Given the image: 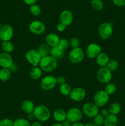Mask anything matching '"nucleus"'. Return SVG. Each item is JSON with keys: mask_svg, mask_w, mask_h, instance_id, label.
Listing matches in <instances>:
<instances>
[{"mask_svg": "<svg viewBox=\"0 0 125 126\" xmlns=\"http://www.w3.org/2000/svg\"><path fill=\"white\" fill-rule=\"evenodd\" d=\"M100 114L105 118V117H107V116H109V114H110V113H109V110L106 109V108H104V109L102 110L101 111H100Z\"/></svg>", "mask_w": 125, "mask_h": 126, "instance_id": "41", "label": "nucleus"}, {"mask_svg": "<svg viewBox=\"0 0 125 126\" xmlns=\"http://www.w3.org/2000/svg\"><path fill=\"white\" fill-rule=\"evenodd\" d=\"M109 96L104 90L98 91L94 95V103L99 108L105 107L109 100Z\"/></svg>", "mask_w": 125, "mask_h": 126, "instance_id": "4", "label": "nucleus"}, {"mask_svg": "<svg viewBox=\"0 0 125 126\" xmlns=\"http://www.w3.org/2000/svg\"><path fill=\"white\" fill-rule=\"evenodd\" d=\"M42 70L39 66L33 67L29 71V77L33 80H38L41 77Z\"/></svg>", "mask_w": 125, "mask_h": 126, "instance_id": "24", "label": "nucleus"}, {"mask_svg": "<svg viewBox=\"0 0 125 126\" xmlns=\"http://www.w3.org/2000/svg\"><path fill=\"white\" fill-rule=\"evenodd\" d=\"M13 36V29L9 24L4 25L0 30V39L3 41H11Z\"/></svg>", "mask_w": 125, "mask_h": 126, "instance_id": "12", "label": "nucleus"}, {"mask_svg": "<svg viewBox=\"0 0 125 126\" xmlns=\"http://www.w3.org/2000/svg\"><path fill=\"white\" fill-rule=\"evenodd\" d=\"M56 84L59 86H61V85L64 84L66 83V78L62 76H58L56 77Z\"/></svg>", "mask_w": 125, "mask_h": 126, "instance_id": "38", "label": "nucleus"}, {"mask_svg": "<svg viewBox=\"0 0 125 126\" xmlns=\"http://www.w3.org/2000/svg\"><path fill=\"white\" fill-rule=\"evenodd\" d=\"M50 47L48 46L45 43H41L38 47V49H37L38 52L39 53L40 55L42 58L45 57L50 55Z\"/></svg>", "mask_w": 125, "mask_h": 126, "instance_id": "23", "label": "nucleus"}, {"mask_svg": "<svg viewBox=\"0 0 125 126\" xmlns=\"http://www.w3.org/2000/svg\"><path fill=\"white\" fill-rule=\"evenodd\" d=\"M53 117L57 123H62L67 119V112L61 108H58L53 113Z\"/></svg>", "mask_w": 125, "mask_h": 126, "instance_id": "18", "label": "nucleus"}, {"mask_svg": "<svg viewBox=\"0 0 125 126\" xmlns=\"http://www.w3.org/2000/svg\"><path fill=\"white\" fill-rule=\"evenodd\" d=\"M85 126H96L93 123H88L85 124Z\"/></svg>", "mask_w": 125, "mask_h": 126, "instance_id": "48", "label": "nucleus"}, {"mask_svg": "<svg viewBox=\"0 0 125 126\" xmlns=\"http://www.w3.org/2000/svg\"><path fill=\"white\" fill-rule=\"evenodd\" d=\"M13 126H31V123L24 118H17L13 121Z\"/></svg>", "mask_w": 125, "mask_h": 126, "instance_id": "30", "label": "nucleus"}, {"mask_svg": "<svg viewBox=\"0 0 125 126\" xmlns=\"http://www.w3.org/2000/svg\"><path fill=\"white\" fill-rule=\"evenodd\" d=\"M29 11H30V13L33 16H38L40 14L42 11L40 6H39L38 4H34L30 6Z\"/></svg>", "mask_w": 125, "mask_h": 126, "instance_id": "32", "label": "nucleus"}, {"mask_svg": "<svg viewBox=\"0 0 125 126\" xmlns=\"http://www.w3.org/2000/svg\"><path fill=\"white\" fill-rule=\"evenodd\" d=\"M119 64L118 61H116V60H110L109 63L107 65L106 67L109 69L110 71H114L115 70H116L118 68Z\"/></svg>", "mask_w": 125, "mask_h": 126, "instance_id": "35", "label": "nucleus"}, {"mask_svg": "<svg viewBox=\"0 0 125 126\" xmlns=\"http://www.w3.org/2000/svg\"><path fill=\"white\" fill-rule=\"evenodd\" d=\"M101 52V47L96 43H91L86 49L85 54L87 57L90 59H96Z\"/></svg>", "mask_w": 125, "mask_h": 126, "instance_id": "13", "label": "nucleus"}, {"mask_svg": "<svg viewBox=\"0 0 125 126\" xmlns=\"http://www.w3.org/2000/svg\"><path fill=\"white\" fill-rule=\"evenodd\" d=\"M21 108L25 113L29 114L33 113L35 106H34V103L30 100H25L22 102Z\"/></svg>", "mask_w": 125, "mask_h": 126, "instance_id": "20", "label": "nucleus"}, {"mask_svg": "<svg viewBox=\"0 0 125 126\" xmlns=\"http://www.w3.org/2000/svg\"><path fill=\"white\" fill-rule=\"evenodd\" d=\"M104 91L107 92L109 95H113L116 92V87L115 84L112 83V82H109L105 85Z\"/></svg>", "mask_w": 125, "mask_h": 126, "instance_id": "31", "label": "nucleus"}, {"mask_svg": "<svg viewBox=\"0 0 125 126\" xmlns=\"http://www.w3.org/2000/svg\"><path fill=\"white\" fill-rule=\"evenodd\" d=\"M46 27L45 24L40 20H34L29 25V30L34 35H41L45 32Z\"/></svg>", "mask_w": 125, "mask_h": 126, "instance_id": "11", "label": "nucleus"}, {"mask_svg": "<svg viewBox=\"0 0 125 126\" xmlns=\"http://www.w3.org/2000/svg\"></svg>", "mask_w": 125, "mask_h": 126, "instance_id": "52", "label": "nucleus"}, {"mask_svg": "<svg viewBox=\"0 0 125 126\" xmlns=\"http://www.w3.org/2000/svg\"><path fill=\"white\" fill-rule=\"evenodd\" d=\"M83 118L82 111L77 107H72L70 108L67 112V119L72 123L80 122Z\"/></svg>", "mask_w": 125, "mask_h": 126, "instance_id": "10", "label": "nucleus"}, {"mask_svg": "<svg viewBox=\"0 0 125 126\" xmlns=\"http://www.w3.org/2000/svg\"><path fill=\"white\" fill-rule=\"evenodd\" d=\"M9 69L10 71H11V72H16V71L18 70V68L17 64H15V63H13L12 65L11 66V67H10Z\"/></svg>", "mask_w": 125, "mask_h": 126, "instance_id": "42", "label": "nucleus"}, {"mask_svg": "<svg viewBox=\"0 0 125 126\" xmlns=\"http://www.w3.org/2000/svg\"><path fill=\"white\" fill-rule=\"evenodd\" d=\"M57 85L56 84V77L52 75H47L43 78L40 81V86L44 91H51Z\"/></svg>", "mask_w": 125, "mask_h": 126, "instance_id": "8", "label": "nucleus"}, {"mask_svg": "<svg viewBox=\"0 0 125 126\" xmlns=\"http://www.w3.org/2000/svg\"><path fill=\"white\" fill-rule=\"evenodd\" d=\"M11 72L9 68H2L0 70V80L3 82H6L10 79L11 77Z\"/></svg>", "mask_w": 125, "mask_h": 126, "instance_id": "26", "label": "nucleus"}, {"mask_svg": "<svg viewBox=\"0 0 125 126\" xmlns=\"http://www.w3.org/2000/svg\"><path fill=\"white\" fill-rule=\"evenodd\" d=\"M108 110H109V113H110V114L116 116L121 111V107L119 103H118V102H113V103H111L110 105Z\"/></svg>", "mask_w": 125, "mask_h": 126, "instance_id": "25", "label": "nucleus"}, {"mask_svg": "<svg viewBox=\"0 0 125 126\" xmlns=\"http://www.w3.org/2000/svg\"><path fill=\"white\" fill-rule=\"evenodd\" d=\"M1 48H2L4 52L10 54V53L12 52L14 50V45L11 41H3L1 44Z\"/></svg>", "mask_w": 125, "mask_h": 126, "instance_id": "27", "label": "nucleus"}, {"mask_svg": "<svg viewBox=\"0 0 125 126\" xmlns=\"http://www.w3.org/2000/svg\"><path fill=\"white\" fill-rule=\"evenodd\" d=\"M33 114L38 121L46 122L49 120L51 116V113L47 107L43 105H39L34 108Z\"/></svg>", "mask_w": 125, "mask_h": 126, "instance_id": "1", "label": "nucleus"}, {"mask_svg": "<svg viewBox=\"0 0 125 126\" xmlns=\"http://www.w3.org/2000/svg\"><path fill=\"white\" fill-rule=\"evenodd\" d=\"M40 68L45 72H51L56 70L58 66V60L51 55L42 58L39 65Z\"/></svg>", "mask_w": 125, "mask_h": 126, "instance_id": "2", "label": "nucleus"}, {"mask_svg": "<svg viewBox=\"0 0 125 126\" xmlns=\"http://www.w3.org/2000/svg\"><path fill=\"white\" fill-rule=\"evenodd\" d=\"M71 126H85V124H83V123H80V122H78V123H72Z\"/></svg>", "mask_w": 125, "mask_h": 126, "instance_id": "46", "label": "nucleus"}, {"mask_svg": "<svg viewBox=\"0 0 125 126\" xmlns=\"http://www.w3.org/2000/svg\"><path fill=\"white\" fill-rule=\"evenodd\" d=\"M96 62L100 67H106L110 61V58L107 54L101 52L96 58Z\"/></svg>", "mask_w": 125, "mask_h": 126, "instance_id": "19", "label": "nucleus"}, {"mask_svg": "<svg viewBox=\"0 0 125 126\" xmlns=\"http://www.w3.org/2000/svg\"><path fill=\"white\" fill-rule=\"evenodd\" d=\"M71 91H72V89L70 85L67 83H65L60 86V92L62 95L69 96Z\"/></svg>", "mask_w": 125, "mask_h": 126, "instance_id": "28", "label": "nucleus"}, {"mask_svg": "<svg viewBox=\"0 0 125 126\" xmlns=\"http://www.w3.org/2000/svg\"><path fill=\"white\" fill-rule=\"evenodd\" d=\"M50 126H62V124H61V123H55V124H51V125Z\"/></svg>", "mask_w": 125, "mask_h": 126, "instance_id": "49", "label": "nucleus"}, {"mask_svg": "<svg viewBox=\"0 0 125 126\" xmlns=\"http://www.w3.org/2000/svg\"><path fill=\"white\" fill-rule=\"evenodd\" d=\"M31 126H43L42 123L39 121H34L32 124H31Z\"/></svg>", "mask_w": 125, "mask_h": 126, "instance_id": "45", "label": "nucleus"}, {"mask_svg": "<svg viewBox=\"0 0 125 126\" xmlns=\"http://www.w3.org/2000/svg\"><path fill=\"white\" fill-rule=\"evenodd\" d=\"M113 33V27L109 22H103L98 28V34L104 40L110 38Z\"/></svg>", "mask_w": 125, "mask_h": 126, "instance_id": "5", "label": "nucleus"}, {"mask_svg": "<svg viewBox=\"0 0 125 126\" xmlns=\"http://www.w3.org/2000/svg\"><path fill=\"white\" fill-rule=\"evenodd\" d=\"M118 119L116 116L109 114L104 118V126H117Z\"/></svg>", "mask_w": 125, "mask_h": 126, "instance_id": "22", "label": "nucleus"}, {"mask_svg": "<svg viewBox=\"0 0 125 126\" xmlns=\"http://www.w3.org/2000/svg\"><path fill=\"white\" fill-rule=\"evenodd\" d=\"M25 59L29 63L33 65V67H36L39 66L42 57L38 52V50L30 49L26 53Z\"/></svg>", "mask_w": 125, "mask_h": 126, "instance_id": "7", "label": "nucleus"}, {"mask_svg": "<svg viewBox=\"0 0 125 126\" xmlns=\"http://www.w3.org/2000/svg\"><path fill=\"white\" fill-rule=\"evenodd\" d=\"M64 51L60 49L58 46L50 48V55L56 60H60L64 57Z\"/></svg>", "mask_w": 125, "mask_h": 126, "instance_id": "21", "label": "nucleus"}, {"mask_svg": "<svg viewBox=\"0 0 125 126\" xmlns=\"http://www.w3.org/2000/svg\"><path fill=\"white\" fill-rule=\"evenodd\" d=\"M0 118H1V116H0Z\"/></svg>", "mask_w": 125, "mask_h": 126, "instance_id": "51", "label": "nucleus"}, {"mask_svg": "<svg viewBox=\"0 0 125 126\" xmlns=\"http://www.w3.org/2000/svg\"><path fill=\"white\" fill-rule=\"evenodd\" d=\"M69 44L70 46L72 49H75V48L80 47V42L79 39L78 38H77V37H72L69 41Z\"/></svg>", "mask_w": 125, "mask_h": 126, "instance_id": "36", "label": "nucleus"}, {"mask_svg": "<svg viewBox=\"0 0 125 126\" xmlns=\"http://www.w3.org/2000/svg\"><path fill=\"white\" fill-rule=\"evenodd\" d=\"M13 63L11 55L8 53L0 52V66L3 68H9Z\"/></svg>", "mask_w": 125, "mask_h": 126, "instance_id": "16", "label": "nucleus"}, {"mask_svg": "<svg viewBox=\"0 0 125 126\" xmlns=\"http://www.w3.org/2000/svg\"><path fill=\"white\" fill-rule=\"evenodd\" d=\"M74 20L72 12L68 9H65L61 12L60 15V21L61 23L67 27L72 24Z\"/></svg>", "mask_w": 125, "mask_h": 126, "instance_id": "15", "label": "nucleus"}, {"mask_svg": "<svg viewBox=\"0 0 125 126\" xmlns=\"http://www.w3.org/2000/svg\"><path fill=\"white\" fill-rule=\"evenodd\" d=\"M85 91L80 87L74 88L69 94L70 98L74 102H81L85 99Z\"/></svg>", "mask_w": 125, "mask_h": 126, "instance_id": "14", "label": "nucleus"}, {"mask_svg": "<svg viewBox=\"0 0 125 126\" xmlns=\"http://www.w3.org/2000/svg\"><path fill=\"white\" fill-rule=\"evenodd\" d=\"M91 6L93 9L96 11H100L104 8V2L102 0H92Z\"/></svg>", "mask_w": 125, "mask_h": 126, "instance_id": "29", "label": "nucleus"}, {"mask_svg": "<svg viewBox=\"0 0 125 126\" xmlns=\"http://www.w3.org/2000/svg\"><path fill=\"white\" fill-rule=\"evenodd\" d=\"M115 5L118 7H124L125 6V0H112Z\"/></svg>", "mask_w": 125, "mask_h": 126, "instance_id": "39", "label": "nucleus"}, {"mask_svg": "<svg viewBox=\"0 0 125 126\" xmlns=\"http://www.w3.org/2000/svg\"><path fill=\"white\" fill-rule=\"evenodd\" d=\"M97 79L100 83L107 84L110 82L112 78V71L107 67H100L97 71Z\"/></svg>", "mask_w": 125, "mask_h": 126, "instance_id": "6", "label": "nucleus"}, {"mask_svg": "<svg viewBox=\"0 0 125 126\" xmlns=\"http://www.w3.org/2000/svg\"><path fill=\"white\" fill-rule=\"evenodd\" d=\"M61 124H62V126H71L72 123H71V121H69L68 119H66V120L64 121L62 123H61Z\"/></svg>", "mask_w": 125, "mask_h": 126, "instance_id": "44", "label": "nucleus"}, {"mask_svg": "<svg viewBox=\"0 0 125 126\" xmlns=\"http://www.w3.org/2000/svg\"><path fill=\"white\" fill-rule=\"evenodd\" d=\"M23 1L26 5L31 6V5L34 4L38 0H23Z\"/></svg>", "mask_w": 125, "mask_h": 126, "instance_id": "43", "label": "nucleus"}, {"mask_svg": "<svg viewBox=\"0 0 125 126\" xmlns=\"http://www.w3.org/2000/svg\"><path fill=\"white\" fill-rule=\"evenodd\" d=\"M99 107L91 102L85 103L82 107L83 114L89 118H94L99 114Z\"/></svg>", "mask_w": 125, "mask_h": 126, "instance_id": "9", "label": "nucleus"}, {"mask_svg": "<svg viewBox=\"0 0 125 126\" xmlns=\"http://www.w3.org/2000/svg\"><path fill=\"white\" fill-rule=\"evenodd\" d=\"M69 41L67 39H66V38L60 39L58 44V46L60 49H62V50H64V51H65V50L69 47Z\"/></svg>", "mask_w": 125, "mask_h": 126, "instance_id": "33", "label": "nucleus"}, {"mask_svg": "<svg viewBox=\"0 0 125 126\" xmlns=\"http://www.w3.org/2000/svg\"><path fill=\"white\" fill-rule=\"evenodd\" d=\"M28 116H29V119H30V120H33L34 118H34L33 113H31V114H28Z\"/></svg>", "mask_w": 125, "mask_h": 126, "instance_id": "47", "label": "nucleus"}, {"mask_svg": "<svg viewBox=\"0 0 125 126\" xmlns=\"http://www.w3.org/2000/svg\"><path fill=\"white\" fill-rule=\"evenodd\" d=\"M2 25H1V22H0V30H1V27H2Z\"/></svg>", "mask_w": 125, "mask_h": 126, "instance_id": "50", "label": "nucleus"}, {"mask_svg": "<svg viewBox=\"0 0 125 126\" xmlns=\"http://www.w3.org/2000/svg\"><path fill=\"white\" fill-rule=\"evenodd\" d=\"M93 123L96 126H103L104 123V118L100 114H98L93 118Z\"/></svg>", "mask_w": 125, "mask_h": 126, "instance_id": "34", "label": "nucleus"}, {"mask_svg": "<svg viewBox=\"0 0 125 126\" xmlns=\"http://www.w3.org/2000/svg\"><path fill=\"white\" fill-rule=\"evenodd\" d=\"M60 40V37L56 33H50L45 37V43L50 47L58 46Z\"/></svg>", "mask_w": 125, "mask_h": 126, "instance_id": "17", "label": "nucleus"}, {"mask_svg": "<svg viewBox=\"0 0 125 126\" xmlns=\"http://www.w3.org/2000/svg\"><path fill=\"white\" fill-rule=\"evenodd\" d=\"M13 121L9 118H4L0 120V126H13Z\"/></svg>", "mask_w": 125, "mask_h": 126, "instance_id": "37", "label": "nucleus"}, {"mask_svg": "<svg viewBox=\"0 0 125 126\" xmlns=\"http://www.w3.org/2000/svg\"><path fill=\"white\" fill-rule=\"evenodd\" d=\"M66 26L65 25H64L63 23H61V22H60V23H58L56 25V29H57V30L59 32H64V31L66 30Z\"/></svg>", "mask_w": 125, "mask_h": 126, "instance_id": "40", "label": "nucleus"}, {"mask_svg": "<svg viewBox=\"0 0 125 126\" xmlns=\"http://www.w3.org/2000/svg\"><path fill=\"white\" fill-rule=\"evenodd\" d=\"M85 52L81 47L72 49L68 55L69 60L73 64H78L84 59Z\"/></svg>", "mask_w": 125, "mask_h": 126, "instance_id": "3", "label": "nucleus"}]
</instances>
